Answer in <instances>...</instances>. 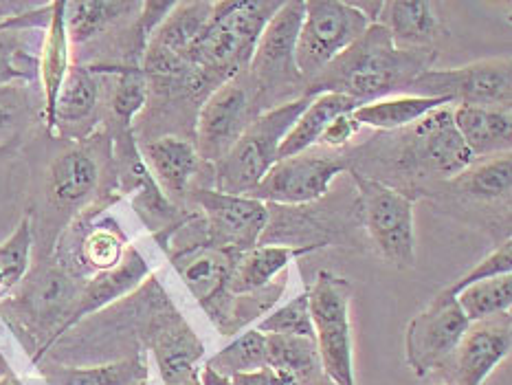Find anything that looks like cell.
Segmentation results:
<instances>
[{"label":"cell","instance_id":"d590c367","mask_svg":"<svg viewBox=\"0 0 512 385\" xmlns=\"http://www.w3.org/2000/svg\"><path fill=\"white\" fill-rule=\"evenodd\" d=\"M31 258V223L22 218L3 245H0V295L22 280Z\"/></svg>","mask_w":512,"mask_h":385},{"label":"cell","instance_id":"2e32d148","mask_svg":"<svg viewBox=\"0 0 512 385\" xmlns=\"http://www.w3.org/2000/svg\"><path fill=\"white\" fill-rule=\"evenodd\" d=\"M150 348L165 385H189L198 379L196 363L205 352L194 330L181 317H168L154 326Z\"/></svg>","mask_w":512,"mask_h":385},{"label":"cell","instance_id":"6da1fadb","mask_svg":"<svg viewBox=\"0 0 512 385\" xmlns=\"http://www.w3.org/2000/svg\"><path fill=\"white\" fill-rule=\"evenodd\" d=\"M280 7L282 3L277 0L214 3V14L205 29L185 51V62L192 66L187 84L196 91L200 86H211L214 91L231 77L247 71L266 22Z\"/></svg>","mask_w":512,"mask_h":385},{"label":"cell","instance_id":"1f68e13d","mask_svg":"<svg viewBox=\"0 0 512 385\" xmlns=\"http://www.w3.org/2000/svg\"><path fill=\"white\" fill-rule=\"evenodd\" d=\"M139 3H113V0H88V3H64V25L69 42H86L110 22L139 9Z\"/></svg>","mask_w":512,"mask_h":385},{"label":"cell","instance_id":"603a6c76","mask_svg":"<svg viewBox=\"0 0 512 385\" xmlns=\"http://www.w3.org/2000/svg\"><path fill=\"white\" fill-rule=\"evenodd\" d=\"M359 106L352 97L341 95V93H317L310 99L308 108L302 115L297 117L295 126L288 130L284 137L280 152H277V159H288L295 157V154H302L319 143V137L324 135V130L332 119L339 115L352 113V110Z\"/></svg>","mask_w":512,"mask_h":385},{"label":"cell","instance_id":"d6a6232c","mask_svg":"<svg viewBox=\"0 0 512 385\" xmlns=\"http://www.w3.org/2000/svg\"><path fill=\"white\" fill-rule=\"evenodd\" d=\"M266 366H269V363H266V335H262L260 330L255 328L242 333L236 341H231L227 348L216 352V355L207 359L205 363V368L225 379L238 377V374L258 372L264 370Z\"/></svg>","mask_w":512,"mask_h":385},{"label":"cell","instance_id":"7402d4cb","mask_svg":"<svg viewBox=\"0 0 512 385\" xmlns=\"http://www.w3.org/2000/svg\"><path fill=\"white\" fill-rule=\"evenodd\" d=\"M143 157L150 165L154 179L165 192L172 196H183L189 181L200 165V157L192 143L178 137H159L143 146Z\"/></svg>","mask_w":512,"mask_h":385},{"label":"cell","instance_id":"5b68a950","mask_svg":"<svg viewBox=\"0 0 512 385\" xmlns=\"http://www.w3.org/2000/svg\"><path fill=\"white\" fill-rule=\"evenodd\" d=\"M370 27L359 9L339 0H304V20L295 44V66L304 82H315L326 66L363 38Z\"/></svg>","mask_w":512,"mask_h":385},{"label":"cell","instance_id":"d4e9b609","mask_svg":"<svg viewBox=\"0 0 512 385\" xmlns=\"http://www.w3.org/2000/svg\"><path fill=\"white\" fill-rule=\"evenodd\" d=\"M99 183V163L91 152L75 148L64 152L51 165L49 192L55 203L75 205L95 192Z\"/></svg>","mask_w":512,"mask_h":385},{"label":"cell","instance_id":"9a60e30c","mask_svg":"<svg viewBox=\"0 0 512 385\" xmlns=\"http://www.w3.org/2000/svg\"><path fill=\"white\" fill-rule=\"evenodd\" d=\"M411 130H414L411 152L418 163L427 165L433 172L460 176L473 165V152L453 126L451 106L431 110L429 115L416 121Z\"/></svg>","mask_w":512,"mask_h":385},{"label":"cell","instance_id":"f546056e","mask_svg":"<svg viewBox=\"0 0 512 385\" xmlns=\"http://www.w3.org/2000/svg\"><path fill=\"white\" fill-rule=\"evenodd\" d=\"M99 84L95 73L84 66H71L64 77V84L55 99V126L58 124H80L97 108Z\"/></svg>","mask_w":512,"mask_h":385},{"label":"cell","instance_id":"7bdbcfd3","mask_svg":"<svg viewBox=\"0 0 512 385\" xmlns=\"http://www.w3.org/2000/svg\"><path fill=\"white\" fill-rule=\"evenodd\" d=\"M9 124H11V115H9V110L0 106V135H3V132L9 128Z\"/></svg>","mask_w":512,"mask_h":385},{"label":"cell","instance_id":"4fadbf2b","mask_svg":"<svg viewBox=\"0 0 512 385\" xmlns=\"http://www.w3.org/2000/svg\"><path fill=\"white\" fill-rule=\"evenodd\" d=\"M510 344V313L471 324L447 363V368H451V385H482L488 374L510 355Z\"/></svg>","mask_w":512,"mask_h":385},{"label":"cell","instance_id":"8fae6325","mask_svg":"<svg viewBox=\"0 0 512 385\" xmlns=\"http://www.w3.org/2000/svg\"><path fill=\"white\" fill-rule=\"evenodd\" d=\"M194 201L207 218V247L227 253H244L258 247L269 223V205L251 196L225 194L218 190H196Z\"/></svg>","mask_w":512,"mask_h":385},{"label":"cell","instance_id":"d6986e66","mask_svg":"<svg viewBox=\"0 0 512 385\" xmlns=\"http://www.w3.org/2000/svg\"><path fill=\"white\" fill-rule=\"evenodd\" d=\"M453 126L460 132L473 157H497L512 143V119L508 110L484 106L451 108Z\"/></svg>","mask_w":512,"mask_h":385},{"label":"cell","instance_id":"30bf717a","mask_svg":"<svg viewBox=\"0 0 512 385\" xmlns=\"http://www.w3.org/2000/svg\"><path fill=\"white\" fill-rule=\"evenodd\" d=\"M304 20V0L282 3L273 18L266 22L255 44L249 75L260 91L262 106L277 95V88L295 86L302 75L295 66V44Z\"/></svg>","mask_w":512,"mask_h":385},{"label":"cell","instance_id":"f35d334b","mask_svg":"<svg viewBox=\"0 0 512 385\" xmlns=\"http://www.w3.org/2000/svg\"><path fill=\"white\" fill-rule=\"evenodd\" d=\"M506 273H512V242L510 240H506L504 245L497 247L493 253H488V256L480 264H477V267H473L469 273L455 280L444 291L451 295H458L464 286L482 282L488 278H497V275H506Z\"/></svg>","mask_w":512,"mask_h":385},{"label":"cell","instance_id":"e575fe53","mask_svg":"<svg viewBox=\"0 0 512 385\" xmlns=\"http://www.w3.org/2000/svg\"><path fill=\"white\" fill-rule=\"evenodd\" d=\"M255 330H260L262 335H291V337H304L315 341V328L313 319H310L308 308V295L302 293L295 300L288 302L286 306L277 308L271 315L260 319ZM317 344V341H315Z\"/></svg>","mask_w":512,"mask_h":385},{"label":"cell","instance_id":"5bb4252c","mask_svg":"<svg viewBox=\"0 0 512 385\" xmlns=\"http://www.w3.org/2000/svg\"><path fill=\"white\" fill-rule=\"evenodd\" d=\"M82 286L62 267H51L36 273L20 295V306L27 311V324L42 333H49V341L60 337L66 319L73 313ZM44 346V348H47Z\"/></svg>","mask_w":512,"mask_h":385},{"label":"cell","instance_id":"ee69618b","mask_svg":"<svg viewBox=\"0 0 512 385\" xmlns=\"http://www.w3.org/2000/svg\"><path fill=\"white\" fill-rule=\"evenodd\" d=\"M135 385H148V381H139V383H135Z\"/></svg>","mask_w":512,"mask_h":385},{"label":"cell","instance_id":"e0dca14e","mask_svg":"<svg viewBox=\"0 0 512 385\" xmlns=\"http://www.w3.org/2000/svg\"><path fill=\"white\" fill-rule=\"evenodd\" d=\"M233 260H236V253L203 245L183 251L181 256L174 258V264L183 282L187 284V289L194 293L196 300L209 313L225 300V284Z\"/></svg>","mask_w":512,"mask_h":385},{"label":"cell","instance_id":"836d02e7","mask_svg":"<svg viewBox=\"0 0 512 385\" xmlns=\"http://www.w3.org/2000/svg\"><path fill=\"white\" fill-rule=\"evenodd\" d=\"M466 190L480 198H502L510 194L512 185V159L510 152L497 154L482 161L477 168H469L460 174Z\"/></svg>","mask_w":512,"mask_h":385},{"label":"cell","instance_id":"ac0fdd59","mask_svg":"<svg viewBox=\"0 0 512 385\" xmlns=\"http://www.w3.org/2000/svg\"><path fill=\"white\" fill-rule=\"evenodd\" d=\"M317 245L308 247H253L244 253H238L229 271L225 284V297L249 295L264 289L266 284L282 269H286L293 260L308 256Z\"/></svg>","mask_w":512,"mask_h":385},{"label":"cell","instance_id":"74e56055","mask_svg":"<svg viewBox=\"0 0 512 385\" xmlns=\"http://www.w3.org/2000/svg\"><path fill=\"white\" fill-rule=\"evenodd\" d=\"M148 99V77L143 69L130 66L119 75L117 88L113 93V110L121 121H130L143 108Z\"/></svg>","mask_w":512,"mask_h":385},{"label":"cell","instance_id":"3957f363","mask_svg":"<svg viewBox=\"0 0 512 385\" xmlns=\"http://www.w3.org/2000/svg\"><path fill=\"white\" fill-rule=\"evenodd\" d=\"M313 95H302L291 102L266 108L255 117L225 159L216 163L218 192L249 196L264 174L277 161V152L297 117L308 108Z\"/></svg>","mask_w":512,"mask_h":385},{"label":"cell","instance_id":"44dd1931","mask_svg":"<svg viewBox=\"0 0 512 385\" xmlns=\"http://www.w3.org/2000/svg\"><path fill=\"white\" fill-rule=\"evenodd\" d=\"M400 51H425L438 36V18L431 3L422 0H387L378 22Z\"/></svg>","mask_w":512,"mask_h":385},{"label":"cell","instance_id":"ba28073f","mask_svg":"<svg viewBox=\"0 0 512 385\" xmlns=\"http://www.w3.org/2000/svg\"><path fill=\"white\" fill-rule=\"evenodd\" d=\"M411 95L444 97L458 106L510 110L512 66L508 58L482 60L447 71H422L409 82Z\"/></svg>","mask_w":512,"mask_h":385},{"label":"cell","instance_id":"4316f807","mask_svg":"<svg viewBox=\"0 0 512 385\" xmlns=\"http://www.w3.org/2000/svg\"><path fill=\"white\" fill-rule=\"evenodd\" d=\"M266 363L269 368L291 374L302 385H326L317 344L304 337L266 335Z\"/></svg>","mask_w":512,"mask_h":385},{"label":"cell","instance_id":"52a82bcc","mask_svg":"<svg viewBox=\"0 0 512 385\" xmlns=\"http://www.w3.org/2000/svg\"><path fill=\"white\" fill-rule=\"evenodd\" d=\"M260 91L249 71L220 84L200 106L196 126V152L200 161L218 163L251 121L262 113Z\"/></svg>","mask_w":512,"mask_h":385},{"label":"cell","instance_id":"f1b7e54d","mask_svg":"<svg viewBox=\"0 0 512 385\" xmlns=\"http://www.w3.org/2000/svg\"><path fill=\"white\" fill-rule=\"evenodd\" d=\"M49 385H135L148 381L150 370L143 355L121 359L95 368H44Z\"/></svg>","mask_w":512,"mask_h":385},{"label":"cell","instance_id":"cb8c5ba5","mask_svg":"<svg viewBox=\"0 0 512 385\" xmlns=\"http://www.w3.org/2000/svg\"><path fill=\"white\" fill-rule=\"evenodd\" d=\"M69 36L64 25V3L51 5V22L47 29V38L42 44L40 55V77L44 91V119L49 130L55 128V99H58L64 77L69 73Z\"/></svg>","mask_w":512,"mask_h":385},{"label":"cell","instance_id":"4dcf8cb0","mask_svg":"<svg viewBox=\"0 0 512 385\" xmlns=\"http://www.w3.org/2000/svg\"><path fill=\"white\" fill-rule=\"evenodd\" d=\"M460 311L469 319V324L484 322L495 315L510 313L512 306V273L497 275V278H488L482 282H475L464 286V289L455 295Z\"/></svg>","mask_w":512,"mask_h":385},{"label":"cell","instance_id":"8d00e7d4","mask_svg":"<svg viewBox=\"0 0 512 385\" xmlns=\"http://www.w3.org/2000/svg\"><path fill=\"white\" fill-rule=\"evenodd\" d=\"M126 253V240L121 231L113 227H95L88 231V236L82 242V260L86 267L95 271H110L124 260Z\"/></svg>","mask_w":512,"mask_h":385},{"label":"cell","instance_id":"b9f144b4","mask_svg":"<svg viewBox=\"0 0 512 385\" xmlns=\"http://www.w3.org/2000/svg\"><path fill=\"white\" fill-rule=\"evenodd\" d=\"M16 44L9 40H0V84L27 77V71L16 64Z\"/></svg>","mask_w":512,"mask_h":385},{"label":"cell","instance_id":"484cf974","mask_svg":"<svg viewBox=\"0 0 512 385\" xmlns=\"http://www.w3.org/2000/svg\"><path fill=\"white\" fill-rule=\"evenodd\" d=\"M451 106L444 97H420V95H400L389 99H376L370 104H361L352 110V117L359 126H370L376 130H398L414 126L431 110Z\"/></svg>","mask_w":512,"mask_h":385},{"label":"cell","instance_id":"7a4b0ae2","mask_svg":"<svg viewBox=\"0 0 512 385\" xmlns=\"http://www.w3.org/2000/svg\"><path fill=\"white\" fill-rule=\"evenodd\" d=\"M429 69L425 51H400L381 25H370L359 42L326 66L308 95L341 93L356 104H370L383 95L407 88L416 75Z\"/></svg>","mask_w":512,"mask_h":385},{"label":"cell","instance_id":"ffe728a7","mask_svg":"<svg viewBox=\"0 0 512 385\" xmlns=\"http://www.w3.org/2000/svg\"><path fill=\"white\" fill-rule=\"evenodd\" d=\"M148 273L150 269L146 260L139 256L137 249L130 247L124 253V260H121L115 269L99 273L95 280L82 286V293L77 297L73 313L69 315V319H66L60 335H64L75 322H80L84 315L97 311V308H102L113 300H117V297L135 289V286L146 278Z\"/></svg>","mask_w":512,"mask_h":385},{"label":"cell","instance_id":"277c9868","mask_svg":"<svg viewBox=\"0 0 512 385\" xmlns=\"http://www.w3.org/2000/svg\"><path fill=\"white\" fill-rule=\"evenodd\" d=\"M306 295L326 379L335 385H356L350 328L352 284L332 271H319Z\"/></svg>","mask_w":512,"mask_h":385},{"label":"cell","instance_id":"60d3db41","mask_svg":"<svg viewBox=\"0 0 512 385\" xmlns=\"http://www.w3.org/2000/svg\"><path fill=\"white\" fill-rule=\"evenodd\" d=\"M359 124H356V119L352 117V113H345V115H339L337 119H332L328 128L324 130V135L319 137V143L321 146L326 148H343L345 143H348L356 132H359Z\"/></svg>","mask_w":512,"mask_h":385},{"label":"cell","instance_id":"7c38bea8","mask_svg":"<svg viewBox=\"0 0 512 385\" xmlns=\"http://www.w3.org/2000/svg\"><path fill=\"white\" fill-rule=\"evenodd\" d=\"M348 165L335 157L321 154H295L288 159H277L264 179L253 187L251 198L271 205H304L326 196L330 183Z\"/></svg>","mask_w":512,"mask_h":385},{"label":"cell","instance_id":"83f0119b","mask_svg":"<svg viewBox=\"0 0 512 385\" xmlns=\"http://www.w3.org/2000/svg\"><path fill=\"white\" fill-rule=\"evenodd\" d=\"M211 14H214V3H176L161 25L152 31L148 47L185 60V51L205 29Z\"/></svg>","mask_w":512,"mask_h":385},{"label":"cell","instance_id":"8992f818","mask_svg":"<svg viewBox=\"0 0 512 385\" xmlns=\"http://www.w3.org/2000/svg\"><path fill=\"white\" fill-rule=\"evenodd\" d=\"M359 190L363 223L381 256L396 269H414L416 227L414 201L381 181L352 172Z\"/></svg>","mask_w":512,"mask_h":385},{"label":"cell","instance_id":"ab89813d","mask_svg":"<svg viewBox=\"0 0 512 385\" xmlns=\"http://www.w3.org/2000/svg\"><path fill=\"white\" fill-rule=\"evenodd\" d=\"M200 385H302L295 377L280 370H273L266 366L264 370L251 372V374H238V377L225 379L220 374L211 372L209 368H203L200 372Z\"/></svg>","mask_w":512,"mask_h":385},{"label":"cell","instance_id":"9c48e42d","mask_svg":"<svg viewBox=\"0 0 512 385\" xmlns=\"http://www.w3.org/2000/svg\"><path fill=\"white\" fill-rule=\"evenodd\" d=\"M469 326L455 295L442 291L433 297L425 311L411 319L405 333L407 363L416 377L425 379L436 370L447 368Z\"/></svg>","mask_w":512,"mask_h":385}]
</instances>
